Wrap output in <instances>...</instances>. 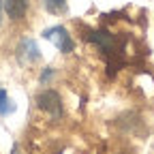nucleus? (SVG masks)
<instances>
[{"label": "nucleus", "mask_w": 154, "mask_h": 154, "mask_svg": "<svg viewBox=\"0 0 154 154\" xmlns=\"http://www.w3.org/2000/svg\"><path fill=\"white\" fill-rule=\"evenodd\" d=\"M36 103L43 111H47L51 118H62V99L56 90H45L36 96Z\"/></svg>", "instance_id": "obj_1"}, {"label": "nucleus", "mask_w": 154, "mask_h": 154, "mask_svg": "<svg viewBox=\"0 0 154 154\" xmlns=\"http://www.w3.org/2000/svg\"><path fill=\"white\" fill-rule=\"evenodd\" d=\"M43 36L47 38V41H51L58 49H60L62 54H71L73 51V38H71V34L66 32V28H62V26H54V28H47L45 32H43Z\"/></svg>", "instance_id": "obj_2"}, {"label": "nucleus", "mask_w": 154, "mask_h": 154, "mask_svg": "<svg viewBox=\"0 0 154 154\" xmlns=\"http://www.w3.org/2000/svg\"><path fill=\"white\" fill-rule=\"evenodd\" d=\"M17 56L22 58V60H26V62H36L38 58H41V49H38V45L32 41V38H24V41L19 43V47H17Z\"/></svg>", "instance_id": "obj_3"}, {"label": "nucleus", "mask_w": 154, "mask_h": 154, "mask_svg": "<svg viewBox=\"0 0 154 154\" xmlns=\"http://www.w3.org/2000/svg\"><path fill=\"white\" fill-rule=\"evenodd\" d=\"M5 5V13L11 17V19H24L26 11H28V0H2Z\"/></svg>", "instance_id": "obj_4"}, {"label": "nucleus", "mask_w": 154, "mask_h": 154, "mask_svg": "<svg viewBox=\"0 0 154 154\" xmlns=\"http://www.w3.org/2000/svg\"><path fill=\"white\" fill-rule=\"evenodd\" d=\"M11 111H15V105L11 103L7 90H0V116H9Z\"/></svg>", "instance_id": "obj_5"}, {"label": "nucleus", "mask_w": 154, "mask_h": 154, "mask_svg": "<svg viewBox=\"0 0 154 154\" xmlns=\"http://www.w3.org/2000/svg\"><path fill=\"white\" fill-rule=\"evenodd\" d=\"M43 5L49 13H64L66 11V0H43Z\"/></svg>", "instance_id": "obj_6"}, {"label": "nucleus", "mask_w": 154, "mask_h": 154, "mask_svg": "<svg viewBox=\"0 0 154 154\" xmlns=\"http://www.w3.org/2000/svg\"><path fill=\"white\" fill-rule=\"evenodd\" d=\"M51 77H54V69H49V66H47V69H45V71L41 73V84H45V82H49V79H51Z\"/></svg>", "instance_id": "obj_7"}, {"label": "nucleus", "mask_w": 154, "mask_h": 154, "mask_svg": "<svg viewBox=\"0 0 154 154\" xmlns=\"http://www.w3.org/2000/svg\"><path fill=\"white\" fill-rule=\"evenodd\" d=\"M2 9H5V5H2V0H0V24H2Z\"/></svg>", "instance_id": "obj_8"}, {"label": "nucleus", "mask_w": 154, "mask_h": 154, "mask_svg": "<svg viewBox=\"0 0 154 154\" xmlns=\"http://www.w3.org/2000/svg\"><path fill=\"white\" fill-rule=\"evenodd\" d=\"M124 154H131V152H124Z\"/></svg>", "instance_id": "obj_9"}]
</instances>
